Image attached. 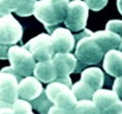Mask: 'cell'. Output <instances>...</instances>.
<instances>
[{"instance_id":"cell-1","label":"cell","mask_w":122,"mask_h":114,"mask_svg":"<svg viewBox=\"0 0 122 114\" xmlns=\"http://www.w3.org/2000/svg\"><path fill=\"white\" fill-rule=\"evenodd\" d=\"M69 3V0H40L36 2L34 15L51 34L56 25L65 21Z\"/></svg>"},{"instance_id":"cell-2","label":"cell","mask_w":122,"mask_h":114,"mask_svg":"<svg viewBox=\"0 0 122 114\" xmlns=\"http://www.w3.org/2000/svg\"><path fill=\"white\" fill-rule=\"evenodd\" d=\"M93 33L89 29H84L81 33L75 35L76 47L75 56L77 60L87 65L97 64L103 59L105 52L102 50L97 41L93 37Z\"/></svg>"},{"instance_id":"cell-3","label":"cell","mask_w":122,"mask_h":114,"mask_svg":"<svg viewBox=\"0 0 122 114\" xmlns=\"http://www.w3.org/2000/svg\"><path fill=\"white\" fill-rule=\"evenodd\" d=\"M23 79L18 72L12 66H5L0 73V100L1 107L10 106L19 98V83Z\"/></svg>"},{"instance_id":"cell-4","label":"cell","mask_w":122,"mask_h":114,"mask_svg":"<svg viewBox=\"0 0 122 114\" xmlns=\"http://www.w3.org/2000/svg\"><path fill=\"white\" fill-rule=\"evenodd\" d=\"M9 60L10 66L21 76L27 77L34 75L36 68V58L25 47L12 46L9 49Z\"/></svg>"},{"instance_id":"cell-5","label":"cell","mask_w":122,"mask_h":114,"mask_svg":"<svg viewBox=\"0 0 122 114\" xmlns=\"http://www.w3.org/2000/svg\"><path fill=\"white\" fill-rule=\"evenodd\" d=\"M89 5L81 0L70 1L65 18V26L72 31H80L86 28L89 16Z\"/></svg>"},{"instance_id":"cell-6","label":"cell","mask_w":122,"mask_h":114,"mask_svg":"<svg viewBox=\"0 0 122 114\" xmlns=\"http://www.w3.org/2000/svg\"><path fill=\"white\" fill-rule=\"evenodd\" d=\"M23 28L12 14L1 15L0 18V43L4 46L16 45L22 40Z\"/></svg>"},{"instance_id":"cell-7","label":"cell","mask_w":122,"mask_h":114,"mask_svg":"<svg viewBox=\"0 0 122 114\" xmlns=\"http://www.w3.org/2000/svg\"><path fill=\"white\" fill-rule=\"evenodd\" d=\"M24 47L31 52L37 61L50 60L55 54L51 35L47 33H41L31 38L28 43L24 45Z\"/></svg>"},{"instance_id":"cell-8","label":"cell","mask_w":122,"mask_h":114,"mask_svg":"<svg viewBox=\"0 0 122 114\" xmlns=\"http://www.w3.org/2000/svg\"><path fill=\"white\" fill-rule=\"evenodd\" d=\"M52 43L55 53H69L75 48V36L72 34L70 29L56 28L51 33Z\"/></svg>"},{"instance_id":"cell-9","label":"cell","mask_w":122,"mask_h":114,"mask_svg":"<svg viewBox=\"0 0 122 114\" xmlns=\"http://www.w3.org/2000/svg\"><path fill=\"white\" fill-rule=\"evenodd\" d=\"M36 0H1V15L15 12L20 17L34 15Z\"/></svg>"},{"instance_id":"cell-10","label":"cell","mask_w":122,"mask_h":114,"mask_svg":"<svg viewBox=\"0 0 122 114\" xmlns=\"http://www.w3.org/2000/svg\"><path fill=\"white\" fill-rule=\"evenodd\" d=\"M44 91L41 81L35 76L24 77L19 83V96L26 101H34Z\"/></svg>"},{"instance_id":"cell-11","label":"cell","mask_w":122,"mask_h":114,"mask_svg":"<svg viewBox=\"0 0 122 114\" xmlns=\"http://www.w3.org/2000/svg\"><path fill=\"white\" fill-rule=\"evenodd\" d=\"M52 60L57 72V78L69 76L70 74L74 73L77 65V58L71 52L55 53Z\"/></svg>"},{"instance_id":"cell-12","label":"cell","mask_w":122,"mask_h":114,"mask_svg":"<svg viewBox=\"0 0 122 114\" xmlns=\"http://www.w3.org/2000/svg\"><path fill=\"white\" fill-rule=\"evenodd\" d=\"M103 69L112 77L122 76V51L117 49L107 51L103 57Z\"/></svg>"},{"instance_id":"cell-13","label":"cell","mask_w":122,"mask_h":114,"mask_svg":"<svg viewBox=\"0 0 122 114\" xmlns=\"http://www.w3.org/2000/svg\"><path fill=\"white\" fill-rule=\"evenodd\" d=\"M93 37L97 41V43L100 45L102 50L107 53L110 50L119 49L122 41L121 35L115 32L109 31V30H100L93 33Z\"/></svg>"},{"instance_id":"cell-14","label":"cell","mask_w":122,"mask_h":114,"mask_svg":"<svg viewBox=\"0 0 122 114\" xmlns=\"http://www.w3.org/2000/svg\"><path fill=\"white\" fill-rule=\"evenodd\" d=\"M34 76L43 83H51L55 81L57 78V72L54 66L53 60L38 61L34 71Z\"/></svg>"},{"instance_id":"cell-15","label":"cell","mask_w":122,"mask_h":114,"mask_svg":"<svg viewBox=\"0 0 122 114\" xmlns=\"http://www.w3.org/2000/svg\"><path fill=\"white\" fill-rule=\"evenodd\" d=\"M80 80L86 84L93 88L94 90H98L102 88L104 83V74L99 68H87L81 72Z\"/></svg>"},{"instance_id":"cell-16","label":"cell","mask_w":122,"mask_h":114,"mask_svg":"<svg viewBox=\"0 0 122 114\" xmlns=\"http://www.w3.org/2000/svg\"><path fill=\"white\" fill-rule=\"evenodd\" d=\"M92 100L95 102V104L97 106L99 107V109L101 111H103L107 108H109L110 106H112L113 104H115L117 101H119L120 98H119V96L114 90L102 89V88H100V89L96 90L94 92Z\"/></svg>"},{"instance_id":"cell-17","label":"cell","mask_w":122,"mask_h":114,"mask_svg":"<svg viewBox=\"0 0 122 114\" xmlns=\"http://www.w3.org/2000/svg\"><path fill=\"white\" fill-rule=\"evenodd\" d=\"M77 102L78 100L74 94L73 90L71 89V87L67 86L65 89H63L55 96L53 104L56 105L57 107L64 108V109H75Z\"/></svg>"},{"instance_id":"cell-18","label":"cell","mask_w":122,"mask_h":114,"mask_svg":"<svg viewBox=\"0 0 122 114\" xmlns=\"http://www.w3.org/2000/svg\"><path fill=\"white\" fill-rule=\"evenodd\" d=\"M71 89L73 90V92L76 96L78 101H80V100H92L94 92H95V90H94L91 86L86 84L81 80L74 83V84L72 85Z\"/></svg>"},{"instance_id":"cell-19","label":"cell","mask_w":122,"mask_h":114,"mask_svg":"<svg viewBox=\"0 0 122 114\" xmlns=\"http://www.w3.org/2000/svg\"><path fill=\"white\" fill-rule=\"evenodd\" d=\"M76 114H101V110L93 100H80L75 107Z\"/></svg>"},{"instance_id":"cell-20","label":"cell","mask_w":122,"mask_h":114,"mask_svg":"<svg viewBox=\"0 0 122 114\" xmlns=\"http://www.w3.org/2000/svg\"><path fill=\"white\" fill-rule=\"evenodd\" d=\"M31 105L34 107V109H36L38 112H40V114H48L49 110L51 109V107L53 106V103L50 99L47 96L46 91L44 90L42 94L39 98H37L34 101H31Z\"/></svg>"},{"instance_id":"cell-21","label":"cell","mask_w":122,"mask_h":114,"mask_svg":"<svg viewBox=\"0 0 122 114\" xmlns=\"http://www.w3.org/2000/svg\"><path fill=\"white\" fill-rule=\"evenodd\" d=\"M13 109L15 114H34L32 113V107L31 102L26 101L24 99H18L17 101L13 104Z\"/></svg>"},{"instance_id":"cell-22","label":"cell","mask_w":122,"mask_h":114,"mask_svg":"<svg viewBox=\"0 0 122 114\" xmlns=\"http://www.w3.org/2000/svg\"><path fill=\"white\" fill-rule=\"evenodd\" d=\"M105 29L109 31L115 32L122 36V21L121 20H111L105 25Z\"/></svg>"},{"instance_id":"cell-23","label":"cell","mask_w":122,"mask_h":114,"mask_svg":"<svg viewBox=\"0 0 122 114\" xmlns=\"http://www.w3.org/2000/svg\"><path fill=\"white\" fill-rule=\"evenodd\" d=\"M107 1L109 0H85V2L89 5L90 9L94 10V12L101 10L107 4Z\"/></svg>"},{"instance_id":"cell-24","label":"cell","mask_w":122,"mask_h":114,"mask_svg":"<svg viewBox=\"0 0 122 114\" xmlns=\"http://www.w3.org/2000/svg\"><path fill=\"white\" fill-rule=\"evenodd\" d=\"M101 114H122V101H117L112 106L101 111Z\"/></svg>"},{"instance_id":"cell-25","label":"cell","mask_w":122,"mask_h":114,"mask_svg":"<svg viewBox=\"0 0 122 114\" xmlns=\"http://www.w3.org/2000/svg\"><path fill=\"white\" fill-rule=\"evenodd\" d=\"M48 114H76V112L75 109H64V108L57 107L56 105H53L49 110Z\"/></svg>"},{"instance_id":"cell-26","label":"cell","mask_w":122,"mask_h":114,"mask_svg":"<svg viewBox=\"0 0 122 114\" xmlns=\"http://www.w3.org/2000/svg\"><path fill=\"white\" fill-rule=\"evenodd\" d=\"M113 90L119 96V98L122 100V76L117 77L113 83Z\"/></svg>"},{"instance_id":"cell-27","label":"cell","mask_w":122,"mask_h":114,"mask_svg":"<svg viewBox=\"0 0 122 114\" xmlns=\"http://www.w3.org/2000/svg\"><path fill=\"white\" fill-rule=\"evenodd\" d=\"M55 81H59V82H62L64 83V84H66V85H68V86H70V87H72V81H71V79H70V77L69 76H65V77H61V78H56V80Z\"/></svg>"},{"instance_id":"cell-28","label":"cell","mask_w":122,"mask_h":114,"mask_svg":"<svg viewBox=\"0 0 122 114\" xmlns=\"http://www.w3.org/2000/svg\"><path fill=\"white\" fill-rule=\"evenodd\" d=\"M0 114H15V112H14L13 107L3 106V107H1V110H0Z\"/></svg>"},{"instance_id":"cell-29","label":"cell","mask_w":122,"mask_h":114,"mask_svg":"<svg viewBox=\"0 0 122 114\" xmlns=\"http://www.w3.org/2000/svg\"><path fill=\"white\" fill-rule=\"evenodd\" d=\"M117 7H118L119 13L122 15V0H117Z\"/></svg>"},{"instance_id":"cell-30","label":"cell","mask_w":122,"mask_h":114,"mask_svg":"<svg viewBox=\"0 0 122 114\" xmlns=\"http://www.w3.org/2000/svg\"><path fill=\"white\" fill-rule=\"evenodd\" d=\"M119 50L122 51V41H121V44H120V47H119Z\"/></svg>"}]
</instances>
